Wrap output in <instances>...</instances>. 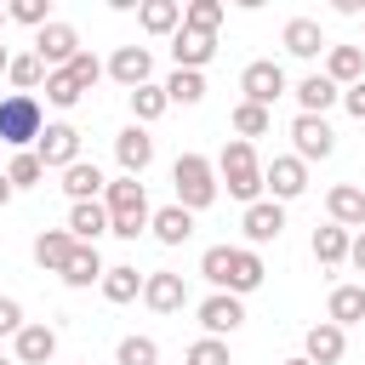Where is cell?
Segmentation results:
<instances>
[{
  "mask_svg": "<svg viewBox=\"0 0 365 365\" xmlns=\"http://www.w3.org/2000/svg\"><path fill=\"white\" fill-rule=\"evenodd\" d=\"M200 274L217 285V291H228V297H245V291H257L262 285V257L251 251V245H211L205 257H200Z\"/></svg>",
  "mask_w": 365,
  "mask_h": 365,
  "instance_id": "1",
  "label": "cell"
},
{
  "mask_svg": "<svg viewBox=\"0 0 365 365\" xmlns=\"http://www.w3.org/2000/svg\"><path fill=\"white\" fill-rule=\"evenodd\" d=\"M103 211H108V234H120V240H137L143 228H148V194H143V182L137 177H114V182H103Z\"/></svg>",
  "mask_w": 365,
  "mask_h": 365,
  "instance_id": "2",
  "label": "cell"
},
{
  "mask_svg": "<svg viewBox=\"0 0 365 365\" xmlns=\"http://www.w3.org/2000/svg\"><path fill=\"white\" fill-rule=\"evenodd\" d=\"M217 177L228 182V194H234V200L257 205V194H262V165H257V148H251L245 137H234V143L222 148V160H217Z\"/></svg>",
  "mask_w": 365,
  "mask_h": 365,
  "instance_id": "3",
  "label": "cell"
},
{
  "mask_svg": "<svg viewBox=\"0 0 365 365\" xmlns=\"http://www.w3.org/2000/svg\"><path fill=\"white\" fill-rule=\"evenodd\" d=\"M171 182H177V205H182V211H205V205L217 200V165H211L205 154H177Z\"/></svg>",
  "mask_w": 365,
  "mask_h": 365,
  "instance_id": "4",
  "label": "cell"
},
{
  "mask_svg": "<svg viewBox=\"0 0 365 365\" xmlns=\"http://www.w3.org/2000/svg\"><path fill=\"white\" fill-rule=\"evenodd\" d=\"M40 131H46V120H40V97H34V91L0 97V143H11V148L23 154L29 143H40Z\"/></svg>",
  "mask_w": 365,
  "mask_h": 365,
  "instance_id": "5",
  "label": "cell"
},
{
  "mask_svg": "<svg viewBox=\"0 0 365 365\" xmlns=\"http://www.w3.org/2000/svg\"><path fill=\"white\" fill-rule=\"evenodd\" d=\"M74 51H80V34H74V23H46V29H34V57L46 63V74L51 68H68L74 63Z\"/></svg>",
  "mask_w": 365,
  "mask_h": 365,
  "instance_id": "6",
  "label": "cell"
},
{
  "mask_svg": "<svg viewBox=\"0 0 365 365\" xmlns=\"http://www.w3.org/2000/svg\"><path fill=\"white\" fill-rule=\"evenodd\" d=\"M34 160H40L46 171H68V165L80 160V131H74L68 120L46 125V131H40V143H34Z\"/></svg>",
  "mask_w": 365,
  "mask_h": 365,
  "instance_id": "7",
  "label": "cell"
},
{
  "mask_svg": "<svg viewBox=\"0 0 365 365\" xmlns=\"http://www.w3.org/2000/svg\"><path fill=\"white\" fill-rule=\"evenodd\" d=\"M240 91H245V103L268 108L274 97H285V68H279L274 57H257V63H245V74H240Z\"/></svg>",
  "mask_w": 365,
  "mask_h": 365,
  "instance_id": "8",
  "label": "cell"
},
{
  "mask_svg": "<svg viewBox=\"0 0 365 365\" xmlns=\"http://www.w3.org/2000/svg\"><path fill=\"white\" fill-rule=\"evenodd\" d=\"M291 143H297V160L308 165V160H325V154L336 148V131H331L319 114H297V120H291Z\"/></svg>",
  "mask_w": 365,
  "mask_h": 365,
  "instance_id": "9",
  "label": "cell"
},
{
  "mask_svg": "<svg viewBox=\"0 0 365 365\" xmlns=\"http://www.w3.org/2000/svg\"><path fill=\"white\" fill-rule=\"evenodd\" d=\"M262 188L274 194V205H279V200H297V194L308 188V165H302L297 154H279V160L262 165Z\"/></svg>",
  "mask_w": 365,
  "mask_h": 365,
  "instance_id": "10",
  "label": "cell"
},
{
  "mask_svg": "<svg viewBox=\"0 0 365 365\" xmlns=\"http://www.w3.org/2000/svg\"><path fill=\"white\" fill-rule=\"evenodd\" d=\"M245 240H251V251L257 245H274L279 234H285V205H274V200H257V205H245Z\"/></svg>",
  "mask_w": 365,
  "mask_h": 365,
  "instance_id": "11",
  "label": "cell"
},
{
  "mask_svg": "<svg viewBox=\"0 0 365 365\" xmlns=\"http://www.w3.org/2000/svg\"><path fill=\"white\" fill-rule=\"evenodd\" d=\"M143 302H148L154 314H177V308L188 302V285H182V274H171V268H154V274L143 279Z\"/></svg>",
  "mask_w": 365,
  "mask_h": 365,
  "instance_id": "12",
  "label": "cell"
},
{
  "mask_svg": "<svg viewBox=\"0 0 365 365\" xmlns=\"http://www.w3.org/2000/svg\"><path fill=\"white\" fill-rule=\"evenodd\" d=\"M114 160H120V171H125V177H143V171H148V160H154V137H148L143 125H125V131L114 137Z\"/></svg>",
  "mask_w": 365,
  "mask_h": 365,
  "instance_id": "13",
  "label": "cell"
},
{
  "mask_svg": "<svg viewBox=\"0 0 365 365\" xmlns=\"http://www.w3.org/2000/svg\"><path fill=\"white\" fill-rule=\"evenodd\" d=\"M200 325H205V336H228V331H240V325H245L240 297H228V291L205 297V302H200Z\"/></svg>",
  "mask_w": 365,
  "mask_h": 365,
  "instance_id": "14",
  "label": "cell"
},
{
  "mask_svg": "<svg viewBox=\"0 0 365 365\" xmlns=\"http://www.w3.org/2000/svg\"><path fill=\"white\" fill-rule=\"evenodd\" d=\"M342 348H348V336H342V325H331V319L308 325V336H302V359H308V365H336Z\"/></svg>",
  "mask_w": 365,
  "mask_h": 365,
  "instance_id": "15",
  "label": "cell"
},
{
  "mask_svg": "<svg viewBox=\"0 0 365 365\" xmlns=\"http://www.w3.org/2000/svg\"><path fill=\"white\" fill-rule=\"evenodd\" d=\"M171 57H177V68H205L211 57H217V34H200V29H177L171 34Z\"/></svg>",
  "mask_w": 365,
  "mask_h": 365,
  "instance_id": "16",
  "label": "cell"
},
{
  "mask_svg": "<svg viewBox=\"0 0 365 365\" xmlns=\"http://www.w3.org/2000/svg\"><path fill=\"white\" fill-rule=\"evenodd\" d=\"M108 74H114L125 91L148 86V74H154V57H148V46H120V51L108 57Z\"/></svg>",
  "mask_w": 365,
  "mask_h": 365,
  "instance_id": "17",
  "label": "cell"
},
{
  "mask_svg": "<svg viewBox=\"0 0 365 365\" xmlns=\"http://www.w3.org/2000/svg\"><path fill=\"white\" fill-rule=\"evenodd\" d=\"M325 211H331L336 228H365V188L359 182H336L325 194Z\"/></svg>",
  "mask_w": 365,
  "mask_h": 365,
  "instance_id": "18",
  "label": "cell"
},
{
  "mask_svg": "<svg viewBox=\"0 0 365 365\" xmlns=\"http://www.w3.org/2000/svg\"><path fill=\"white\" fill-rule=\"evenodd\" d=\"M68 234H74V245H97V240L108 234V211H103V200H80V205H68Z\"/></svg>",
  "mask_w": 365,
  "mask_h": 365,
  "instance_id": "19",
  "label": "cell"
},
{
  "mask_svg": "<svg viewBox=\"0 0 365 365\" xmlns=\"http://www.w3.org/2000/svg\"><path fill=\"white\" fill-rule=\"evenodd\" d=\"M325 80H331V86H359V80H365V46H331Z\"/></svg>",
  "mask_w": 365,
  "mask_h": 365,
  "instance_id": "20",
  "label": "cell"
},
{
  "mask_svg": "<svg viewBox=\"0 0 365 365\" xmlns=\"http://www.w3.org/2000/svg\"><path fill=\"white\" fill-rule=\"evenodd\" d=\"M68 257H74V234H68V228H46V234L34 240V262H40L46 274H63Z\"/></svg>",
  "mask_w": 365,
  "mask_h": 365,
  "instance_id": "21",
  "label": "cell"
},
{
  "mask_svg": "<svg viewBox=\"0 0 365 365\" xmlns=\"http://www.w3.org/2000/svg\"><path fill=\"white\" fill-rule=\"evenodd\" d=\"M148 228H154L160 245H182V240L194 234V211H182V205H160V211L148 217Z\"/></svg>",
  "mask_w": 365,
  "mask_h": 365,
  "instance_id": "22",
  "label": "cell"
},
{
  "mask_svg": "<svg viewBox=\"0 0 365 365\" xmlns=\"http://www.w3.org/2000/svg\"><path fill=\"white\" fill-rule=\"evenodd\" d=\"M57 354V331L51 325H23L17 331V365H46Z\"/></svg>",
  "mask_w": 365,
  "mask_h": 365,
  "instance_id": "23",
  "label": "cell"
},
{
  "mask_svg": "<svg viewBox=\"0 0 365 365\" xmlns=\"http://www.w3.org/2000/svg\"><path fill=\"white\" fill-rule=\"evenodd\" d=\"M325 319L331 325H359L365 319V285H336L331 302H325Z\"/></svg>",
  "mask_w": 365,
  "mask_h": 365,
  "instance_id": "24",
  "label": "cell"
},
{
  "mask_svg": "<svg viewBox=\"0 0 365 365\" xmlns=\"http://www.w3.org/2000/svg\"><path fill=\"white\" fill-rule=\"evenodd\" d=\"M137 23H143L148 34H177V29H182V6H177V0H143V6H137Z\"/></svg>",
  "mask_w": 365,
  "mask_h": 365,
  "instance_id": "25",
  "label": "cell"
},
{
  "mask_svg": "<svg viewBox=\"0 0 365 365\" xmlns=\"http://www.w3.org/2000/svg\"><path fill=\"white\" fill-rule=\"evenodd\" d=\"M279 40H285V51H291V57H319V46H325V34H319V23H314V17H291Z\"/></svg>",
  "mask_w": 365,
  "mask_h": 365,
  "instance_id": "26",
  "label": "cell"
},
{
  "mask_svg": "<svg viewBox=\"0 0 365 365\" xmlns=\"http://www.w3.org/2000/svg\"><path fill=\"white\" fill-rule=\"evenodd\" d=\"M63 194H68L74 205H80V200H97V194H103V171H97L91 160H74V165L63 171Z\"/></svg>",
  "mask_w": 365,
  "mask_h": 365,
  "instance_id": "27",
  "label": "cell"
},
{
  "mask_svg": "<svg viewBox=\"0 0 365 365\" xmlns=\"http://www.w3.org/2000/svg\"><path fill=\"white\" fill-rule=\"evenodd\" d=\"M336 97H342V86H331L325 74H308V80L297 86V103H302V114H319V120H325V108H331Z\"/></svg>",
  "mask_w": 365,
  "mask_h": 365,
  "instance_id": "28",
  "label": "cell"
},
{
  "mask_svg": "<svg viewBox=\"0 0 365 365\" xmlns=\"http://www.w3.org/2000/svg\"><path fill=\"white\" fill-rule=\"evenodd\" d=\"M314 262H319V268H336V262H348V228H336V222L314 228Z\"/></svg>",
  "mask_w": 365,
  "mask_h": 365,
  "instance_id": "29",
  "label": "cell"
},
{
  "mask_svg": "<svg viewBox=\"0 0 365 365\" xmlns=\"http://www.w3.org/2000/svg\"><path fill=\"white\" fill-rule=\"evenodd\" d=\"M103 297L108 302H131V297H143V274L131 268V262H120V268H103Z\"/></svg>",
  "mask_w": 365,
  "mask_h": 365,
  "instance_id": "30",
  "label": "cell"
},
{
  "mask_svg": "<svg viewBox=\"0 0 365 365\" xmlns=\"http://www.w3.org/2000/svg\"><path fill=\"white\" fill-rule=\"evenodd\" d=\"M97 279H103L97 245H74V257H68V268H63V285H97Z\"/></svg>",
  "mask_w": 365,
  "mask_h": 365,
  "instance_id": "31",
  "label": "cell"
},
{
  "mask_svg": "<svg viewBox=\"0 0 365 365\" xmlns=\"http://www.w3.org/2000/svg\"><path fill=\"white\" fill-rule=\"evenodd\" d=\"M205 97V74H194V68H177L171 80H165V103H182V108H194Z\"/></svg>",
  "mask_w": 365,
  "mask_h": 365,
  "instance_id": "32",
  "label": "cell"
},
{
  "mask_svg": "<svg viewBox=\"0 0 365 365\" xmlns=\"http://www.w3.org/2000/svg\"><path fill=\"white\" fill-rule=\"evenodd\" d=\"M182 29L217 34V29H222V0H188V6H182Z\"/></svg>",
  "mask_w": 365,
  "mask_h": 365,
  "instance_id": "33",
  "label": "cell"
},
{
  "mask_svg": "<svg viewBox=\"0 0 365 365\" xmlns=\"http://www.w3.org/2000/svg\"><path fill=\"white\" fill-rule=\"evenodd\" d=\"M165 108H171V103H165V86H154V80H148V86H137V91H131V114H137V125L160 120Z\"/></svg>",
  "mask_w": 365,
  "mask_h": 365,
  "instance_id": "34",
  "label": "cell"
},
{
  "mask_svg": "<svg viewBox=\"0 0 365 365\" xmlns=\"http://www.w3.org/2000/svg\"><path fill=\"white\" fill-rule=\"evenodd\" d=\"M114 365H160V348H154V336H120V348H114Z\"/></svg>",
  "mask_w": 365,
  "mask_h": 365,
  "instance_id": "35",
  "label": "cell"
},
{
  "mask_svg": "<svg viewBox=\"0 0 365 365\" xmlns=\"http://www.w3.org/2000/svg\"><path fill=\"white\" fill-rule=\"evenodd\" d=\"M80 97H86V91L68 80V68H51V74H46V103H51V108H74Z\"/></svg>",
  "mask_w": 365,
  "mask_h": 365,
  "instance_id": "36",
  "label": "cell"
},
{
  "mask_svg": "<svg viewBox=\"0 0 365 365\" xmlns=\"http://www.w3.org/2000/svg\"><path fill=\"white\" fill-rule=\"evenodd\" d=\"M6 80H11L17 91H34V86L46 80V63H40L34 51H29V57H11V68H6Z\"/></svg>",
  "mask_w": 365,
  "mask_h": 365,
  "instance_id": "37",
  "label": "cell"
},
{
  "mask_svg": "<svg viewBox=\"0 0 365 365\" xmlns=\"http://www.w3.org/2000/svg\"><path fill=\"white\" fill-rule=\"evenodd\" d=\"M40 177H46V165L34 160V148H23V154H17L11 165H6V182H11V188H34Z\"/></svg>",
  "mask_w": 365,
  "mask_h": 365,
  "instance_id": "38",
  "label": "cell"
},
{
  "mask_svg": "<svg viewBox=\"0 0 365 365\" xmlns=\"http://www.w3.org/2000/svg\"><path fill=\"white\" fill-rule=\"evenodd\" d=\"M182 359H188V365H234L222 336H200V342H188V354H182Z\"/></svg>",
  "mask_w": 365,
  "mask_h": 365,
  "instance_id": "39",
  "label": "cell"
},
{
  "mask_svg": "<svg viewBox=\"0 0 365 365\" xmlns=\"http://www.w3.org/2000/svg\"><path fill=\"white\" fill-rule=\"evenodd\" d=\"M6 17L29 23V29H46V23H51V0H11V6H6Z\"/></svg>",
  "mask_w": 365,
  "mask_h": 365,
  "instance_id": "40",
  "label": "cell"
},
{
  "mask_svg": "<svg viewBox=\"0 0 365 365\" xmlns=\"http://www.w3.org/2000/svg\"><path fill=\"white\" fill-rule=\"evenodd\" d=\"M234 131H240L245 143H251V137H262V131H268V108H257V103H240V108H234Z\"/></svg>",
  "mask_w": 365,
  "mask_h": 365,
  "instance_id": "41",
  "label": "cell"
},
{
  "mask_svg": "<svg viewBox=\"0 0 365 365\" xmlns=\"http://www.w3.org/2000/svg\"><path fill=\"white\" fill-rule=\"evenodd\" d=\"M68 80H74L80 91H91V86L103 80V63H97L91 51H74V63H68Z\"/></svg>",
  "mask_w": 365,
  "mask_h": 365,
  "instance_id": "42",
  "label": "cell"
},
{
  "mask_svg": "<svg viewBox=\"0 0 365 365\" xmlns=\"http://www.w3.org/2000/svg\"><path fill=\"white\" fill-rule=\"evenodd\" d=\"M29 319H23V308H17V297H0V336H17Z\"/></svg>",
  "mask_w": 365,
  "mask_h": 365,
  "instance_id": "43",
  "label": "cell"
},
{
  "mask_svg": "<svg viewBox=\"0 0 365 365\" xmlns=\"http://www.w3.org/2000/svg\"><path fill=\"white\" fill-rule=\"evenodd\" d=\"M342 108H348V114H354V120H365V80H359V86H348V91H342Z\"/></svg>",
  "mask_w": 365,
  "mask_h": 365,
  "instance_id": "44",
  "label": "cell"
},
{
  "mask_svg": "<svg viewBox=\"0 0 365 365\" xmlns=\"http://www.w3.org/2000/svg\"><path fill=\"white\" fill-rule=\"evenodd\" d=\"M348 262L365 274V228H359V240H348Z\"/></svg>",
  "mask_w": 365,
  "mask_h": 365,
  "instance_id": "45",
  "label": "cell"
},
{
  "mask_svg": "<svg viewBox=\"0 0 365 365\" xmlns=\"http://www.w3.org/2000/svg\"><path fill=\"white\" fill-rule=\"evenodd\" d=\"M6 200H11V182H6V171H0V205H6Z\"/></svg>",
  "mask_w": 365,
  "mask_h": 365,
  "instance_id": "46",
  "label": "cell"
},
{
  "mask_svg": "<svg viewBox=\"0 0 365 365\" xmlns=\"http://www.w3.org/2000/svg\"><path fill=\"white\" fill-rule=\"evenodd\" d=\"M6 68H11V51H6V46H0V74H6Z\"/></svg>",
  "mask_w": 365,
  "mask_h": 365,
  "instance_id": "47",
  "label": "cell"
},
{
  "mask_svg": "<svg viewBox=\"0 0 365 365\" xmlns=\"http://www.w3.org/2000/svg\"><path fill=\"white\" fill-rule=\"evenodd\" d=\"M285 365H308V359H302V354H297V359H285Z\"/></svg>",
  "mask_w": 365,
  "mask_h": 365,
  "instance_id": "48",
  "label": "cell"
},
{
  "mask_svg": "<svg viewBox=\"0 0 365 365\" xmlns=\"http://www.w3.org/2000/svg\"><path fill=\"white\" fill-rule=\"evenodd\" d=\"M0 365H17V359H6V354H0Z\"/></svg>",
  "mask_w": 365,
  "mask_h": 365,
  "instance_id": "49",
  "label": "cell"
},
{
  "mask_svg": "<svg viewBox=\"0 0 365 365\" xmlns=\"http://www.w3.org/2000/svg\"><path fill=\"white\" fill-rule=\"evenodd\" d=\"M0 23H6V6H0Z\"/></svg>",
  "mask_w": 365,
  "mask_h": 365,
  "instance_id": "50",
  "label": "cell"
}]
</instances>
